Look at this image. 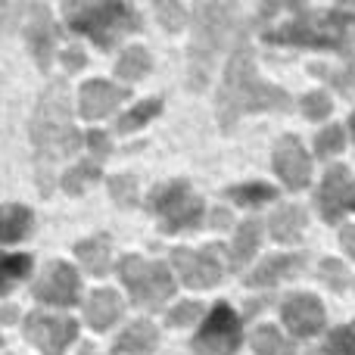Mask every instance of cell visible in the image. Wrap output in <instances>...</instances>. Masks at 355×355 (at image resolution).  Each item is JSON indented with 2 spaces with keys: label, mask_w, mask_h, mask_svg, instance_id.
<instances>
[{
  "label": "cell",
  "mask_w": 355,
  "mask_h": 355,
  "mask_svg": "<svg viewBox=\"0 0 355 355\" xmlns=\"http://www.w3.org/2000/svg\"><path fill=\"white\" fill-rule=\"evenodd\" d=\"M31 137V159H35V181L44 196L53 193V178L56 166L69 156L81 150V131L72 125V112H69V85L62 78L50 81L44 94L37 97V106L31 112L28 125Z\"/></svg>",
  "instance_id": "6da1fadb"
},
{
  "label": "cell",
  "mask_w": 355,
  "mask_h": 355,
  "mask_svg": "<svg viewBox=\"0 0 355 355\" xmlns=\"http://www.w3.org/2000/svg\"><path fill=\"white\" fill-rule=\"evenodd\" d=\"M265 110H290V94L277 85H268L259 78L256 72V56H252L246 28L237 35L231 56H227L225 75L218 85V100H215V116L225 131H231L250 112H265Z\"/></svg>",
  "instance_id": "7a4b0ae2"
},
{
  "label": "cell",
  "mask_w": 355,
  "mask_h": 355,
  "mask_svg": "<svg viewBox=\"0 0 355 355\" xmlns=\"http://www.w3.org/2000/svg\"><path fill=\"white\" fill-rule=\"evenodd\" d=\"M234 19H237V6L234 3L193 6V41H190V53H187V87L193 94L209 87V78L215 72V60H218L221 47H225L227 35H231Z\"/></svg>",
  "instance_id": "3957f363"
},
{
  "label": "cell",
  "mask_w": 355,
  "mask_h": 355,
  "mask_svg": "<svg viewBox=\"0 0 355 355\" xmlns=\"http://www.w3.org/2000/svg\"><path fill=\"white\" fill-rule=\"evenodd\" d=\"M268 44H293V47H324L343 50L355 41V16L343 10H300V16L277 28L265 31Z\"/></svg>",
  "instance_id": "277c9868"
},
{
  "label": "cell",
  "mask_w": 355,
  "mask_h": 355,
  "mask_svg": "<svg viewBox=\"0 0 355 355\" xmlns=\"http://www.w3.org/2000/svg\"><path fill=\"white\" fill-rule=\"evenodd\" d=\"M62 12H66V22L78 35H87L103 50H110L125 35H135L141 28V16L135 12V6L119 3V0H100V3L72 0V3L62 6Z\"/></svg>",
  "instance_id": "5b68a950"
},
{
  "label": "cell",
  "mask_w": 355,
  "mask_h": 355,
  "mask_svg": "<svg viewBox=\"0 0 355 355\" xmlns=\"http://www.w3.org/2000/svg\"><path fill=\"white\" fill-rule=\"evenodd\" d=\"M150 212L156 215L159 227L166 234H178V231H193V227L202 225V215H206V206L202 200L193 193L184 178H175V181L156 184L147 196Z\"/></svg>",
  "instance_id": "8992f818"
},
{
  "label": "cell",
  "mask_w": 355,
  "mask_h": 355,
  "mask_svg": "<svg viewBox=\"0 0 355 355\" xmlns=\"http://www.w3.org/2000/svg\"><path fill=\"white\" fill-rule=\"evenodd\" d=\"M119 277L128 287L131 302L141 309H162L166 300L175 296V277L168 275V265L150 262L144 256H125L119 262Z\"/></svg>",
  "instance_id": "52a82bcc"
},
{
  "label": "cell",
  "mask_w": 355,
  "mask_h": 355,
  "mask_svg": "<svg viewBox=\"0 0 355 355\" xmlns=\"http://www.w3.org/2000/svg\"><path fill=\"white\" fill-rule=\"evenodd\" d=\"M240 343H243V321L227 302H218L190 340V349L193 355H237Z\"/></svg>",
  "instance_id": "ba28073f"
},
{
  "label": "cell",
  "mask_w": 355,
  "mask_h": 355,
  "mask_svg": "<svg viewBox=\"0 0 355 355\" xmlns=\"http://www.w3.org/2000/svg\"><path fill=\"white\" fill-rule=\"evenodd\" d=\"M221 246L209 243V246H200V250H187V246H178L172 250V268L175 275L181 277V284L193 290H209L221 281L225 275V265H221V256H218Z\"/></svg>",
  "instance_id": "9c48e42d"
},
{
  "label": "cell",
  "mask_w": 355,
  "mask_h": 355,
  "mask_svg": "<svg viewBox=\"0 0 355 355\" xmlns=\"http://www.w3.org/2000/svg\"><path fill=\"white\" fill-rule=\"evenodd\" d=\"M22 334L44 355H62V349L78 337V321L62 318V315H47V312H28Z\"/></svg>",
  "instance_id": "30bf717a"
},
{
  "label": "cell",
  "mask_w": 355,
  "mask_h": 355,
  "mask_svg": "<svg viewBox=\"0 0 355 355\" xmlns=\"http://www.w3.org/2000/svg\"><path fill=\"white\" fill-rule=\"evenodd\" d=\"M31 296L37 302H47V306H75L81 300V275L72 268L69 262H50L44 268V275L35 281Z\"/></svg>",
  "instance_id": "8fae6325"
},
{
  "label": "cell",
  "mask_w": 355,
  "mask_h": 355,
  "mask_svg": "<svg viewBox=\"0 0 355 355\" xmlns=\"http://www.w3.org/2000/svg\"><path fill=\"white\" fill-rule=\"evenodd\" d=\"M318 209L327 221H340L346 212H355V178L346 166H331L318 190Z\"/></svg>",
  "instance_id": "7c38bea8"
},
{
  "label": "cell",
  "mask_w": 355,
  "mask_h": 355,
  "mask_svg": "<svg viewBox=\"0 0 355 355\" xmlns=\"http://www.w3.org/2000/svg\"><path fill=\"white\" fill-rule=\"evenodd\" d=\"M56 37H60V28H56L53 16L44 3H31L28 6V22H25V41H28V50L35 56L37 69L47 72L50 62H53V47Z\"/></svg>",
  "instance_id": "4fadbf2b"
},
{
  "label": "cell",
  "mask_w": 355,
  "mask_h": 355,
  "mask_svg": "<svg viewBox=\"0 0 355 355\" xmlns=\"http://www.w3.org/2000/svg\"><path fill=\"white\" fill-rule=\"evenodd\" d=\"M271 166H275V175H281V181L287 184L290 190H302L309 184V175H312V159L302 150L300 137L287 135L275 144V156H271Z\"/></svg>",
  "instance_id": "5bb4252c"
},
{
  "label": "cell",
  "mask_w": 355,
  "mask_h": 355,
  "mask_svg": "<svg viewBox=\"0 0 355 355\" xmlns=\"http://www.w3.org/2000/svg\"><path fill=\"white\" fill-rule=\"evenodd\" d=\"M281 318L293 337H315L324 327V306L315 300L312 293H293L284 300Z\"/></svg>",
  "instance_id": "9a60e30c"
},
{
  "label": "cell",
  "mask_w": 355,
  "mask_h": 355,
  "mask_svg": "<svg viewBox=\"0 0 355 355\" xmlns=\"http://www.w3.org/2000/svg\"><path fill=\"white\" fill-rule=\"evenodd\" d=\"M122 100H128V91L112 81H103V78H94V81H85L81 85V94H78V112L81 119L94 122V119H103L116 110Z\"/></svg>",
  "instance_id": "2e32d148"
},
{
  "label": "cell",
  "mask_w": 355,
  "mask_h": 355,
  "mask_svg": "<svg viewBox=\"0 0 355 355\" xmlns=\"http://www.w3.org/2000/svg\"><path fill=\"white\" fill-rule=\"evenodd\" d=\"M156 343H159V331L153 321H135L119 334L110 355H153Z\"/></svg>",
  "instance_id": "e0dca14e"
},
{
  "label": "cell",
  "mask_w": 355,
  "mask_h": 355,
  "mask_svg": "<svg viewBox=\"0 0 355 355\" xmlns=\"http://www.w3.org/2000/svg\"><path fill=\"white\" fill-rule=\"evenodd\" d=\"M302 265H306V256H300V252H296V256L293 252H287V256H271L246 277V287H271V284L284 281V277H296L302 271Z\"/></svg>",
  "instance_id": "ac0fdd59"
},
{
  "label": "cell",
  "mask_w": 355,
  "mask_h": 355,
  "mask_svg": "<svg viewBox=\"0 0 355 355\" xmlns=\"http://www.w3.org/2000/svg\"><path fill=\"white\" fill-rule=\"evenodd\" d=\"M122 318V302L116 290H94L85 302V321L94 331H110Z\"/></svg>",
  "instance_id": "d6986e66"
},
{
  "label": "cell",
  "mask_w": 355,
  "mask_h": 355,
  "mask_svg": "<svg viewBox=\"0 0 355 355\" xmlns=\"http://www.w3.org/2000/svg\"><path fill=\"white\" fill-rule=\"evenodd\" d=\"M75 256L78 262L91 271L94 277L110 275V262H112V240L110 234H94V237H85L75 243Z\"/></svg>",
  "instance_id": "ffe728a7"
},
{
  "label": "cell",
  "mask_w": 355,
  "mask_h": 355,
  "mask_svg": "<svg viewBox=\"0 0 355 355\" xmlns=\"http://www.w3.org/2000/svg\"><path fill=\"white\" fill-rule=\"evenodd\" d=\"M31 225H35V215L28 206H19V202L0 206V243H19L22 237H28Z\"/></svg>",
  "instance_id": "44dd1931"
},
{
  "label": "cell",
  "mask_w": 355,
  "mask_h": 355,
  "mask_svg": "<svg viewBox=\"0 0 355 355\" xmlns=\"http://www.w3.org/2000/svg\"><path fill=\"white\" fill-rule=\"evenodd\" d=\"M302 227H306V212L300 206H281L268 221V231L277 243H300Z\"/></svg>",
  "instance_id": "7402d4cb"
},
{
  "label": "cell",
  "mask_w": 355,
  "mask_h": 355,
  "mask_svg": "<svg viewBox=\"0 0 355 355\" xmlns=\"http://www.w3.org/2000/svg\"><path fill=\"white\" fill-rule=\"evenodd\" d=\"M259 240H262V221L259 218H246L243 225L237 227V237H234L231 246V268L240 271L259 250Z\"/></svg>",
  "instance_id": "603a6c76"
},
{
  "label": "cell",
  "mask_w": 355,
  "mask_h": 355,
  "mask_svg": "<svg viewBox=\"0 0 355 355\" xmlns=\"http://www.w3.org/2000/svg\"><path fill=\"white\" fill-rule=\"evenodd\" d=\"M150 69H153V56L147 47H128L116 62V75L125 81L144 78V75H150Z\"/></svg>",
  "instance_id": "cb8c5ba5"
},
{
  "label": "cell",
  "mask_w": 355,
  "mask_h": 355,
  "mask_svg": "<svg viewBox=\"0 0 355 355\" xmlns=\"http://www.w3.org/2000/svg\"><path fill=\"white\" fill-rule=\"evenodd\" d=\"M252 349L256 355H293V343L275 324H262L252 334Z\"/></svg>",
  "instance_id": "d4e9b609"
},
{
  "label": "cell",
  "mask_w": 355,
  "mask_h": 355,
  "mask_svg": "<svg viewBox=\"0 0 355 355\" xmlns=\"http://www.w3.org/2000/svg\"><path fill=\"white\" fill-rule=\"evenodd\" d=\"M100 178V159H85V162H78L75 168H69L66 175H62V190L66 193H72V196H81L87 187H91L94 181Z\"/></svg>",
  "instance_id": "484cf974"
},
{
  "label": "cell",
  "mask_w": 355,
  "mask_h": 355,
  "mask_svg": "<svg viewBox=\"0 0 355 355\" xmlns=\"http://www.w3.org/2000/svg\"><path fill=\"white\" fill-rule=\"evenodd\" d=\"M25 275H31V256H6L0 252V296H6Z\"/></svg>",
  "instance_id": "4316f807"
},
{
  "label": "cell",
  "mask_w": 355,
  "mask_h": 355,
  "mask_svg": "<svg viewBox=\"0 0 355 355\" xmlns=\"http://www.w3.org/2000/svg\"><path fill=\"white\" fill-rule=\"evenodd\" d=\"M227 200L240 202V206H259V202H268L277 196V190L271 184H262V181H250V184H234V187L225 190Z\"/></svg>",
  "instance_id": "83f0119b"
},
{
  "label": "cell",
  "mask_w": 355,
  "mask_h": 355,
  "mask_svg": "<svg viewBox=\"0 0 355 355\" xmlns=\"http://www.w3.org/2000/svg\"><path fill=\"white\" fill-rule=\"evenodd\" d=\"M162 112V97H150V100H144V103H137L135 110H128L122 119H119V125L116 128L122 131V135H128V131H135V128H141V125H147L150 119H156Z\"/></svg>",
  "instance_id": "f1b7e54d"
},
{
  "label": "cell",
  "mask_w": 355,
  "mask_h": 355,
  "mask_svg": "<svg viewBox=\"0 0 355 355\" xmlns=\"http://www.w3.org/2000/svg\"><path fill=\"white\" fill-rule=\"evenodd\" d=\"M110 193H112V200H116L119 206L131 209V206L137 202V178L131 175V172L116 175V178L110 181Z\"/></svg>",
  "instance_id": "f546056e"
},
{
  "label": "cell",
  "mask_w": 355,
  "mask_h": 355,
  "mask_svg": "<svg viewBox=\"0 0 355 355\" xmlns=\"http://www.w3.org/2000/svg\"><path fill=\"white\" fill-rule=\"evenodd\" d=\"M324 352L327 355H355V321L346 327H337V331L327 337Z\"/></svg>",
  "instance_id": "4dcf8cb0"
},
{
  "label": "cell",
  "mask_w": 355,
  "mask_h": 355,
  "mask_svg": "<svg viewBox=\"0 0 355 355\" xmlns=\"http://www.w3.org/2000/svg\"><path fill=\"white\" fill-rule=\"evenodd\" d=\"M340 150H343V128H340V125H327L324 131H318V137H315V153L331 156V153H340Z\"/></svg>",
  "instance_id": "1f68e13d"
},
{
  "label": "cell",
  "mask_w": 355,
  "mask_h": 355,
  "mask_svg": "<svg viewBox=\"0 0 355 355\" xmlns=\"http://www.w3.org/2000/svg\"><path fill=\"white\" fill-rule=\"evenodd\" d=\"M312 72L324 75V78L331 81L334 87H340L343 94H355V60L343 69V72H331V69H324V66H312Z\"/></svg>",
  "instance_id": "d6a6232c"
},
{
  "label": "cell",
  "mask_w": 355,
  "mask_h": 355,
  "mask_svg": "<svg viewBox=\"0 0 355 355\" xmlns=\"http://www.w3.org/2000/svg\"><path fill=\"white\" fill-rule=\"evenodd\" d=\"M156 16H159L162 28L178 31L184 25V19H187V10L181 3H175V0H168V3H156Z\"/></svg>",
  "instance_id": "836d02e7"
},
{
  "label": "cell",
  "mask_w": 355,
  "mask_h": 355,
  "mask_svg": "<svg viewBox=\"0 0 355 355\" xmlns=\"http://www.w3.org/2000/svg\"><path fill=\"white\" fill-rule=\"evenodd\" d=\"M302 112H306L309 119H315V122H318V119H327L331 116V97H327V94H306V97H302Z\"/></svg>",
  "instance_id": "e575fe53"
},
{
  "label": "cell",
  "mask_w": 355,
  "mask_h": 355,
  "mask_svg": "<svg viewBox=\"0 0 355 355\" xmlns=\"http://www.w3.org/2000/svg\"><path fill=\"white\" fill-rule=\"evenodd\" d=\"M200 318V302L187 300V302H178L175 309H168V324L172 327H184V324H193Z\"/></svg>",
  "instance_id": "d590c367"
},
{
  "label": "cell",
  "mask_w": 355,
  "mask_h": 355,
  "mask_svg": "<svg viewBox=\"0 0 355 355\" xmlns=\"http://www.w3.org/2000/svg\"><path fill=\"white\" fill-rule=\"evenodd\" d=\"M321 277L331 284V290L346 287V268L337 262V259H324V262H321Z\"/></svg>",
  "instance_id": "8d00e7d4"
},
{
  "label": "cell",
  "mask_w": 355,
  "mask_h": 355,
  "mask_svg": "<svg viewBox=\"0 0 355 355\" xmlns=\"http://www.w3.org/2000/svg\"><path fill=\"white\" fill-rule=\"evenodd\" d=\"M87 141V147L97 153V159H103V156H110V150H112V144H110V137L103 135V131H91V135L85 137Z\"/></svg>",
  "instance_id": "74e56055"
},
{
  "label": "cell",
  "mask_w": 355,
  "mask_h": 355,
  "mask_svg": "<svg viewBox=\"0 0 355 355\" xmlns=\"http://www.w3.org/2000/svg\"><path fill=\"white\" fill-rule=\"evenodd\" d=\"M19 16H22V6H16V3H0V35H3V31H10V25H16Z\"/></svg>",
  "instance_id": "f35d334b"
},
{
  "label": "cell",
  "mask_w": 355,
  "mask_h": 355,
  "mask_svg": "<svg viewBox=\"0 0 355 355\" xmlns=\"http://www.w3.org/2000/svg\"><path fill=\"white\" fill-rule=\"evenodd\" d=\"M62 66H66L69 72H78V69L85 66V53H81L78 47H69L66 53H62Z\"/></svg>",
  "instance_id": "ab89813d"
},
{
  "label": "cell",
  "mask_w": 355,
  "mask_h": 355,
  "mask_svg": "<svg viewBox=\"0 0 355 355\" xmlns=\"http://www.w3.org/2000/svg\"><path fill=\"white\" fill-rule=\"evenodd\" d=\"M340 243H343V250H349V256L355 259V225H346L343 234H340Z\"/></svg>",
  "instance_id": "60d3db41"
},
{
  "label": "cell",
  "mask_w": 355,
  "mask_h": 355,
  "mask_svg": "<svg viewBox=\"0 0 355 355\" xmlns=\"http://www.w3.org/2000/svg\"><path fill=\"white\" fill-rule=\"evenodd\" d=\"M227 225H231V212H227V209H215V212H212V227L225 231Z\"/></svg>",
  "instance_id": "b9f144b4"
},
{
  "label": "cell",
  "mask_w": 355,
  "mask_h": 355,
  "mask_svg": "<svg viewBox=\"0 0 355 355\" xmlns=\"http://www.w3.org/2000/svg\"><path fill=\"white\" fill-rule=\"evenodd\" d=\"M0 318L10 321V318H12V309H0Z\"/></svg>",
  "instance_id": "7bdbcfd3"
},
{
  "label": "cell",
  "mask_w": 355,
  "mask_h": 355,
  "mask_svg": "<svg viewBox=\"0 0 355 355\" xmlns=\"http://www.w3.org/2000/svg\"><path fill=\"white\" fill-rule=\"evenodd\" d=\"M78 355H94V346H81V352Z\"/></svg>",
  "instance_id": "ee69618b"
},
{
  "label": "cell",
  "mask_w": 355,
  "mask_h": 355,
  "mask_svg": "<svg viewBox=\"0 0 355 355\" xmlns=\"http://www.w3.org/2000/svg\"><path fill=\"white\" fill-rule=\"evenodd\" d=\"M349 125H352V137H355V112H352V119H349Z\"/></svg>",
  "instance_id": "f6af8a7d"
},
{
  "label": "cell",
  "mask_w": 355,
  "mask_h": 355,
  "mask_svg": "<svg viewBox=\"0 0 355 355\" xmlns=\"http://www.w3.org/2000/svg\"><path fill=\"white\" fill-rule=\"evenodd\" d=\"M0 346H3V337H0Z\"/></svg>",
  "instance_id": "bcb514c9"
}]
</instances>
